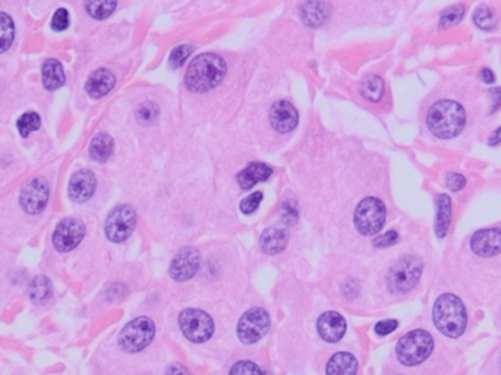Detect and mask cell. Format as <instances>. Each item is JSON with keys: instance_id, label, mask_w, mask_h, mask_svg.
Returning a JSON list of instances; mask_svg holds the SVG:
<instances>
[{"instance_id": "6da1fadb", "label": "cell", "mask_w": 501, "mask_h": 375, "mask_svg": "<svg viewBox=\"0 0 501 375\" xmlns=\"http://www.w3.org/2000/svg\"><path fill=\"white\" fill-rule=\"evenodd\" d=\"M226 62L214 53H204L195 58L185 74V84L189 91L207 93L216 88L224 78Z\"/></svg>"}, {"instance_id": "7a4b0ae2", "label": "cell", "mask_w": 501, "mask_h": 375, "mask_svg": "<svg viewBox=\"0 0 501 375\" xmlns=\"http://www.w3.org/2000/svg\"><path fill=\"white\" fill-rule=\"evenodd\" d=\"M467 123L463 107L452 100L437 101L426 115L428 129L437 138L450 139L457 136Z\"/></svg>"}, {"instance_id": "3957f363", "label": "cell", "mask_w": 501, "mask_h": 375, "mask_svg": "<svg viewBox=\"0 0 501 375\" xmlns=\"http://www.w3.org/2000/svg\"><path fill=\"white\" fill-rule=\"evenodd\" d=\"M433 319L440 333L456 338L467 330L468 312L456 295L444 293L434 303Z\"/></svg>"}, {"instance_id": "277c9868", "label": "cell", "mask_w": 501, "mask_h": 375, "mask_svg": "<svg viewBox=\"0 0 501 375\" xmlns=\"http://www.w3.org/2000/svg\"><path fill=\"white\" fill-rule=\"evenodd\" d=\"M434 349L433 336L425 330H414L405 334L396 346V355L400 364L415 367L422 364Z\"/></svg>"}, {"instance_id": "5b68a950", "label": "cell", "mask_w": 501, "mask_h": 375, "mask_svg": "<svg viewBox=\"0 0 501 375\" xmlns=\"http://www.w3.org/2000/svg\"><path fill=\"white\" fill-rule=\"evenodd\" d=\"M424 264L415 255H406L391 267L387 274V288L391 293H407L418 284Z\"/></svg>"}, {"instance_id": "8992f818", "label": "cell", "mask_w": 501, "mask_h": 375, "mask_svg": "<svg viewBox=\"0 0 501 375\" xmlns=\"http://www.w3.org/2000/svg\"><path fill=\"white\" fill-rule=\"evenodd\" d=\"M156 326L148 317H138L125 326L119 334V346L128 353L144 350L154 338Z\"/></svg>"}, {"instance_id": "52a82bcc", "label": "cell", "mask_w": 501, "mask_h": 375, "mask_svg": "<svg viewBox=\"0 0 501 375\" xmlns=\"http://www.w3.org/2000/svg\"><path fill=\"white\" fill-rule=\"evenodd\" d=\"M386 222V205L381 200L368 196L355 211V226L361 235H377Z\"/></svg>"}, {"instance_id": "ba28073f", "label": "cell", "mask_w": 501, "mask_h": 375, "mask_svg": "<svg viewBox=\"0 0 501 375\" xmlns=\"http://www.w3.org/2000/svg\"><path fill=\"white\" fill-rule=\"evenodd\" d=\"M179 327L192 343H204L214 333L213 318L200 310H185L179 315Z\"/></svg>"}, {"instance_id": "9c48e42d", "label": "cell", "mask_w": 501, "mask_h": 375, "mask_svg": "<svg viewBox=\"0 0 501 375\" xmlns=\"http://www.w3.org/2000/svg\"><path fill=\"white\" fill-rule=\"evenodd\" d=\"M137 214L131 205H118L110 211L104 223V234L112 242L127 241L135 229Z\"/></svg>"}, {"instance_id": "30bf717a", "label": "cell", "mask_w": 501, "mask_h": 375, "mask_svg": "<svg viewBox=\"0 0 501 375\" xmlns=\"http://www.w3.org/2000/svg\"><path fill=\"white\" fill-rule=\"evenodd\" d=\"M270 329V315L262 308H253L242 315L238 323V337L245 345H253Z\"/></svg>"}, {"instance_id": "8fae6325", "label": "cell", "mask_w": 501, "mask_h": 375, "mask_svg": "<svg viewBox=\"0 0 501 375\" xmlns=\"http://www.w3.org/2000/svg\"><path fill=\"white\" fill-rule=\"evenodd\" d=\"M85 224L75 217H69L62 220L55 231H53V246H55L59 253H69L82 242L85 236Z\"/></svg>"}, {"instance_id": "7c38bea8", "label": "cell", "mask_w": 501, "mask_h": 375, "mask_svg": "<svg viewBox=\"0 0 501 375\" xmlns=\"http://www.w3.org/2000/svg\"><path fill=\"white\" fill-rule=\"evenodd\" d=\"M50 186L46 177L37 176L31 179L20 193V205L27 214H40L49 201Z\"/></svg>"}, {"instance_id": "4fadbf2b", "label": "cell", "mask_w": 501, "mask_h": 375, "mask_svg": "<svg viewBox=\"0 0 501 375\" xmlns=\"http://www.w3.org/2000/svg\"><path fill=\"white\" fill-rule=\"evenodd\" d=\"M200 269V254L192 246L179 251L170 264V277L176 281H186L192 279Z\"/></svg>"}, {"instance_id": "5bb4252c", "label": "cell", "mask_w": 501, "mask_h": 375, "mask_svg": "<svg viewBox=\"0 0 501 375\" xmlns=\"http://www.w3.org/2000/svg\"><path fill=\"white\" fill-rule=\"evenodd\" d=\"M96 188H97L96 174L88 169H81L70 177L68 186L69 198L75 203H85L94 195Z\"/></svg>"}, {"instance_id": "9a60e30c", "label": "cell", "mask_w": 501, "mask_h": 375, "mask_svg": "<svg viewBox=\"0 0 501 375\" xmlns=\"http://www.w3.org/2000/svg\"><path fill=\"white\" fill-rule=\"evenodd\" d=\"M472 251L482 258H491L501 253V229H482L478 230L471 239Z\"/></svg>"}, {"instance_id": "2e32d148", "label": "cell", "mask_w": 501, "mask_h": 375, "mask_svg": "<svg viewBox=\"0 0 501 375\" xmlns=\"http://www.w3.org/2000/svg\"><path fill=\"white\" fill-rule=\"evenodd\" d=\"M298 122H299L298 110L289 101L280 100L273 104V107L270 109V123L277 132L280 134L292 132L298 127Z\"/></svg>"}, {"instance_id": "e0dca14e", "label": "cell", "mask_w": 501, "mask_h": 375, "mask_svg": "<svg viewBox=\"0 0 501 375\" xmlns=\"http://www.w3.org/2000/svg\"><path fill=\"white\" fill-rule=\"evenodd\" d=\"M318 334L327 343H337L346 333V321L338 312L329 311L318 318Z\"/></svg>"}, {"instance_id": "ac0fdd59", "label": "cell", "mask_w": 501, "mask_h": 375, "mask_svg": "<svg viewBox=\"0 0 501 375\" xmlns=\"http://www.w3.org/2000/svg\"><path fill=\"white\" fill-rule=\"evenodd\" d=\"M115 84H116L115 75L109 69L101 68L89 75V78L85 82V91L89 97L101 98L113 90Z\"/></svg>"}, {"instance_id": "d6986e66", "label": "cell", "mask_w": 501, "mask_h": 375, "mask_svg": "<svg viewBox=\"0 0 501 375\" xmlns=\"http://www.w3.org/2000/svg\"><path fill=\"white\" fill-rule=\"evenodd\" d=\"M43 85L49 91H56L63 87L66 77L62 63L58 59H47L42 66Z\"/></svg>"}, {"instance_id": "ffe728a7", "label": "cell", "mask_w": 501, "mask_h": 375, "mask_svg": "<svg viewBox=\"0 0 501 375\" xmlns=\"http://www.w3.org/2000/svg\"><path fill=\"white\" fill-rule=\"evenodd\" d=\"M327 375H356L357 360L349 352L334 353L326 368Z\"/></svg>"}, {"instance_id": "44dd1931", "label": "cell", "mask_w": 501, "mask_h": 375, "mask_svg": "<svg viewBox=\"0 0 501 375\" xmlns=\"http://www.w3.org/2000/svg\"><path fill=\"white\" fill-rule=\"evenodd\" d=\"M288 241H289L288 231L279 227H268L267 230H264V234L261 236V248L264 253L276 255L283 251L286 245H288Z\"/></svg>"}, {"instance_id": "7402d4cb", "label": "cell", "mask_w": 501, "mask_h": 375, "mask_svg": "<svg viewBox=\"0 0 501 375\" xmlns=\"http://www.w3.org/2000/svg\"><path fill=\"white\" fill-rule=\"evenodd\" d=\"M272 173L273 170L270 166H267L264 163H253L238 174V182L243 189H250L258 182L267 181L268 177L272 176Z\"/></svg>"}, {"instance_id": "603a6c76", "label": "cell", "mask_w": 501, "mask_h": 375, "mask_svg": "<svg viewBox=\"0 0 501 375\" xmlns=\"http://www.w3.org/2000/svg\"><path fill=\"white\" fill-rule=\"evenodd\" d=\"M452 223V200L449 195L440 193L437 196V217H436V235L444 238Z\"/></svg>"}, {"instance_id": "cb8c5ba5", "label": "cell", "mask_w": 501, "mask_h": 375, "mask_svg": "<svg viewBox=\"0 0 501 375\" xmlns=\"http://www.w3.org/2000/svg\"><path fill=\"white\" fill-rule=\"evenodd\" d=\"M115 148L113 138L109 134H99L93 138L91 144H89V157H91L97 163H104L110 158Z\"/></svg>"}, {"instance_id": "d4e9b609", "label": "cell", "mask_w": 501, "mask_h": 375, "mask_svg": "<svg viewBox=\"0 0 501 375\" xmlns=\"http://www.w3.org/2000/svg\"><path fill=\"white\" fill-rule=\"evenodd\" d=\"M51 295H53V284L50 279L46 276H37L28 286V296L31 302L37 303V305H43V303L49 302Z\"/></svg>"}, {"instance_id": "484cf974", "label": "cell", "mask_w": 501, "mask_h": 375, "mask_svg": "<svg viewBox=\"0 0 501 375\" xmlns=\"http://www.w3.org/2000/svg\"><path fill=\"white\" fill-rule=\"evenodd\" d=\"M15 39V24L13 20L8 15L0 12V53L9 50Z\"/></svg>"}, {"instance_id": "4316f807", "label": "cell", "mask_w": 501, "mask_h": 375, "mask_svg": "<svg viewBox=\"0 0 501 375\" xmlns=\"http://www.w3.org/2000/svg\"><path fill=\"white\" fill-rule=\"evenodd\" d=\"M42 127V117L35 112H27L16 120L18 132L23 138H28L30 134L39 131Z\"/></svg>"}, {"instance_id": "83f0119b", "label": "cell", "mask_w": 501, "mask_h": 375, "mask_svg": "<svg viewBox=\"0 0 501 375\" xmlns=\"http://www.w3.org/2000/svg\"><path fill=\"white\" fill-rule=\"evenodd\" d=\"M361 93L369 101H379L383 97V93H384V82H383V80L380 77H377V75H369L362 82Z\"/></svg>"}, {"instance_id": "f1b7e54d", "label": "cell", "mask_w": 501, "mask_h": 375, "mask_svg": "<svg viewBox=\"0 0 501 375\" xmlns=\"http://www.w3.org/2000/svg\"><path fill=\"white\" fill-rule=\"evenodd\" d=\"M326 5L323 4H305L302 8V18L303 21L307 23V25H312L317 27L319 24L324 23V16L326 12H323V8Z\"/></svg>"}, {"instance_id": "f546056e", "label": "cell", "mask_w": 501, "mask_h": 375, "mask_svg": "<svg viewBox=\"0 0 501 375\" xmlns=\"http://www.w3.org/2000/svg\"><path fill=\"white\" fill-rule=\"evenodd\" d=\"M116 6H118L116 2H109V0H104V2H87L85 11L88 12L89 16L96 18V20H104V18L110 16L113 13Z\"/></svg>"}, {"instance_id": "4dcf8cb0", "label": "cell", "mask_w": 501, "mask_h": 375, "mask_svg": "<svg viewBox=\"0 0 501 375\" xmlns=\"http://www.w3.org/2000/svg\"><path fill=\"white\" fill-rule=\"evenodd\" d=\"M474 23L476 24V27H479L481 30L490 31L493 28H495L497 25V16L495 12L490 8H479L476 9V12L474 13Z\"/></svg>"}, {"instance_id": "1f68e13d", "label": "cell", "mask_w": 501, "mask_h": 375, "mask_svg": "<svg viewBox=\"0 0 501 375\" xmlns=\"http://www.w3.org/2000/svg\"><path fill=\"white\" fill-rule=\"evenodd\" d=\"M464 15V6L463 5H455L449 9H445L441 16H440V28H449L462 21V18Z\"/></svg>"}, {"instance_id": "d6a6232c", "label": "cell", "mask_w": 501, "mask_h": 375, "mask_svg": "<svg viewBox=\"0 0 501 375\" xmlns=\"http://www.w3.org/2000/svg\"><path fill=\"white\" fill-rule=\"evenodd\" d=\"M229 375H264L261 368L250 361H239L230 369Z\"/></svg>"}, {"instance_id": "836d02e7", "label": "cell", "mask_w": 501, "mask_h": 375, "mask_svg": "<svg viewBox=\"0 0 501 375\" xmlns=\"http://www.w3.org/2000/svg\"><path fill=\"white\" fill-rule=\"evenodd\" d=\"M192 53V47L188 46V44H184V46H179L176 47L173 51H172V55L169 58V63L173 69H177V68H181L185 61L189 58V55Z\"/></svg>"}, {"instance_id": "e575fe53", "label": "cell", "mask_w": 501, "mask_h": 375, "mask_svg": "<svg viewBox=\"0 0 501 375\" xmlns=\"http://www.w3.org/2000/svg\"><path fill=\"white\" fill-rule=\"evenodd\" d=\"M157 115H158V107L151 101L141 104L139 109L137 110V119L142 125L153 122L157 117Z\"/></svg>"}, {"instance_id": "d590c367", "label": "cell", "mask_w": 501, "mask_h": 375, "mask_svg": "<svg viewBox=\"0 0 501 375\" xmlns=\"http://www.w3.org/2000/svg\"><path fill=\"white\" fill-rule=\"evenodd\" d=\"M69 23H70L69 12L65 8H61L51 18V28L55 31H65L69 27Z\"/></svg>"}, {"instance_id": "8d00e7d4", "label": "cell", "mask_w": 501, "mask_h": 375, "mask_svg": "<svg viewBox=\"0 0 501 375\" xmlns=\"http://www.w3.org/2000/svg\"><path fill=\"white\" fill-rule=\"evenodd\" d=\"M261 201H262V192L257 191L254 193H250L249 196H246V198L241 203V211L243 214L254 212L260 207Z\"/></svg>"}, {"instance_id": "74e56055", "label": "cell", "mask_w": 501, "mask_h": 375, "mask_svg": "<svg viewBox=\"0 0 501 375\" xmlns=\"http://www.w3.org/2000/svg\"><path fill=\"white\" fill-rule=\"evenodd\" d=\"M399 241V235H398V231H387V234L379 236L377 239L374 241V245L377 246V248H387V246H391V245H395L396 242Z\"/></svg>"}, {"instance_id": "f35d334b", "label": "cell", "mask_w": 501, "mask_h": 375, "mask_svg": "<svg viewBox=\"0 0 501 375\" xmlns=\"http://www.w3.org/2000/svg\"><path fill=\"white\" fill-rule=\"evenodd\" d=\"M398 326H399V323L396 319H384V321H380V323L375 326V333L380 336H387V334L395 331L398 329Z\"/></svg>"}, {"instance_id": "ab89813d", "label": "cell", "mask_w": 501, "mask_h": 375, "mask_svg": "<svg viewBox=\"0 0 501 375\" xmlns=\"http://www.w3.org/2000/svg\"><path fill=\"white\" fill-rule=\"evenodd\" d=\"M445 184L452 191H460L464 188V185H467V179H464V176H462L459 173H450L449 176H447Z\"/></svg>"}, {"instance_id": "60d3db41", "label": "cell", "mask_w": 501, "mask_h": 375, "mask_svg": "<svg viewBox=\"0 0 501 375\" xmlns=\"http://www.w3.org/2000/svg\"><path fill=\"white\" fill-rule=\"evenodd\" d=\"M166 375H192L188 368H185L184 365L181 364H172L167 371H166Z\"/></svg>"}, {"instance_id": "b9f144b4", "label": "cell", "mask_w": 501, "mask_h": 375, "mask_svg": "<svg viewBox=\"0 0 501 375\" xmlns=\"http://www.w3.org/2000/svg\"><path fill=\"white\" fill-rule=\"evenodd\" d=\"M491 97L494 98V103H493V109H491V113H494L500 104H501V88H494V90H491Z\"/></svg>"}, {"instance_id": "7bdbcfd3", "label": "cell", "mask_w": 501, "mask_h": 375, "mask_svg": "<svg viewBox=\"0 0 501 375\" xmlns=\"http://www.w3.org/2000/svg\"><path fill=\"white\" fill-rule=\"evenodd\" d=\"M479 77L486 84H493L495 81V75L493 74V70H490V69H482Z\"/></svg>"}, {"instance_id": "ee69618b", "label": "cell", "mask_w": 501, "mask_h": 375, "mask_svg": "<svg viewBox=\"0 0 501 375\" xmlns=\"http://www.w3.org/2000/svg\"><path fill=\"white\" fill-rule=\"evenodd\" d=\"M498 142H501V128L495 129V131L493 132V135L490 136V144H491V146H497Z\"/></svg>"}]
</instances>
